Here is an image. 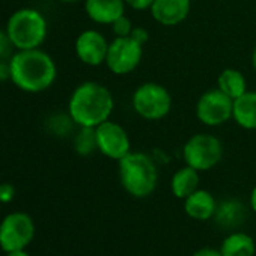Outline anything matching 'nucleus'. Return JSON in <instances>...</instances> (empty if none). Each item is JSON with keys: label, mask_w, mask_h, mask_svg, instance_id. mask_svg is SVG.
<instances>
[{"label": "nucleus", "mask_w": 256, "mask_h": 256, "mask_svg": "<svg viewBox=\"0 0 256 256\" xmlns=\"http://www.w3.org/2000/svg\"><path fill=\"white\" fill-rule=\"evenodd\" d=\"M124 0H84V12L96 24L110 26L116 18L125 14Z\"/></svg>", "instance_id": "obj_13"}, {"label": "nucleus", "mask_w": 256, "mask_h": 256, "mask_svg": "<svg viewBox=\"0 0 256 256\" xmlns=\"http://www.w3.org/2000/svg\"><path fill=\"white\" fill-rule=\"evenodd\" d=\"M252 66H253V70L256 72V46H254V48L252 52Z\"/></svg>", "instance_id": "obj_29"}, {"label": "nucleus", "mask_w": 256, "mask_h": 256, "mask_svg": "<svg viewBox=\"0 0 256 256\" xmlns=\"http://www.w3.org/2000/svg\"><path fill=\"white\" fill-rule=\"evenodd\" d=\"M192 11V0H154L150 10L156 23L164 28H175L187 20Z\"/></svg>", "instance_id": "obj_12"}, {"label": "nucleus", "mask_w": 256, "mask_h": 256, "mask_svg": "<svg viewBox=\"0 0 256 256\" xmlns=\"http://www.w3.org/2000/svg\"><path fill=\"white\" fill-rule=\"evenodd\" d=\"M72 145H74V151L82 157H88V156L94 154L95 151H98L95 128L80 126L78 133L74 136Z\"/></svg>", "instance_id": "obj_19"}, {"label": "nucleus", "mask_w": 256, "mask_h": 256, "mask_svg": "<svg viewBox=\"0 0 256 256\" xmlns=\"http://www.w3.org/2000/svg\"><path fill=\"white\" fill-rule=\"evenodd\" d=\"M11 80V68L10 60H0V83Z\"/></svg>", "instance_id": "obj_25"}, {"label": "nucleus", "mask_w": 256, "mask_h": 256, "mask_svg": "<svg viewBox=\"0 0 256 256\" xmlns=\"http://www.w3.org/2000/svg\"><path fill=\"white\" fill-rule=\"evenodd\" d=\"M192 256H222L218 248H212V247H202L199 250H196Z\"/></svg>", "instance_id": "obj_26"}, {"label": "nucleus", "mask_w": 256, "mask_h": 256, "mask_svg": "<svg viewBox=\"0 0 256 256\" xmlns=\"http://www.w3.org/2000/svg\"><path fill=\"white\" fill-rule=\"evenodd\" d=\"M248 202H250V206L252 210L256 212V186L253 187V190L250 192V198H248Z\"/></svg>", "instance_id": "obj_27"}, {"label": "nucleus", "mask_w": 256, "mask_h": 256, "mask_svg": "<svg viewBox=\"0 0 256 256\" xmlns=\"http://www.w3.org/2000/svg\"><path fill=\"white\" fill-rule=\"evenodd\" d=\"M108 44L110 42L101 32L86 29L76 38L74 52L82 64L88 66H100L106 64Z\"/></svg>", "instance_id": "obj_11"}, {"label": "nucleus", "mask_w": 256, "mask_h": 256, "mask_svg": "<svg viewBox=\"0 0 256 256\" xmlns=\"http://www.w3.org/2000/svg\"><path fill=\"white\" fill-rule=\"evenodd\" d=\"M234 100L218 88L204 92L196 102V118L205 126H220L232 119Z\"/></svg>", "instance_id": "obj_9"}, {"label": "nucleus", "mask_w": 256, "mask_h": 256, "mask_svg": "<svg viewBox=\"0 0 256 256\" xmlns=\"http://www.w3.org/2000/svg\"><path fill=\"white\" fill-rule=\"evenodd\" d=\"M62 4H76V2H80V0H59Z\"/></svg>", "instance_id": "obj_30"}, {"label": "nucleus", "mask_w": 256, "mask_h": 256, "mask_svg": "<svg viewBox=\"0 0 256 256\" xmlns=\"http://www.w3.org/2000/svg\"><path fill=\"white\" fill-rule=\"evenodd\" d=\"M217 88L228 95L229 98L235 100L247 92V80L244 74L236 68H226L217 77Z\"/></svg>", "instance_id": "obj_18"}, {"label": "nucleus", "mask_w": 256, "mask_h": 256, "mask_svg": "<svg viewBox=\"0 0 256 256\" xmlns=\"http://www.w3.org/2000/svg\"><path fill=\"white\" fill-rule=\"evenodd\" d=\"M199 182H200L199 172L186 164L184 168H180L174 174L170 180V190L175 198L184 200L199 188Z\"/></svg>", "instance_id": "obj_16"}, {"label": "nucleus", "mask_w": 256, "mask_h": 256, "mask_svg": "<svg viewBox=\"0 0 256 256\" xmlns=\"http://www.w3.org/2000/svg\"><path fill=\"white\" fill-rule=\"evenodd\" d=\"M144 59V46L132 36L113 38L108 44L106 66L114 76H126L133 72Z\"/></svg>", "instance_id": "obj_8"}, {"label": "nucleus", "mask_w": 256, "mask_h": 256, "mask_svg": "<svg viewBox=\"0 0 256 256\" xmlns=\"http://www.w3.org/2000/svg\"><path fill=\"white\" fill-rule=\"evenodd\" d=\"M234 122L244 128V130L253 132L256 130V92L247 90L241 96L234 100L232 110Z\"/></svg>", "instance_id": "obj_15"}, {"label": "nucleus", "mask_w": 256, "mask_h": 256, "mask_svg": "<svg viewBox=\"0 0 256 256\" xmlns=\"http://www.w3.org/2000/svg\"><path fill=\"white\" fill-rule=\"evenodd\" d=\"M6 256H30L24 248H20V250H12V252H8Z\"/></svg>", "instance_id": "obj_28"}, {"label": "nucleus", "mask_w": 256, "mask_h": 256, "mask_svg": "<svg viewBox=\"0 0 256 256\" xmlns=\"http://www.w3.org/2000/svg\"><path fill=\"white\" fill-rule=\"evenodd\" d=\"M35 238V222L23 211H16L0 222V248L12 252L26 248Z\"/></svg>", "instance_id": "obj_7"}, {"label": "nucleus", "mask_w": 256, "mask_h": 256, "mask_svg": "<svg viewBox=\"0 0 256 256\" xmlns=\"http://www.w3.org/2000/svg\"><path fill=\"white\" fill-rule=\"evenodd\" d=\"M182 158L187 166L198 172L214 169L223 158V145L214 134H193L182 146Z\"/></svg>", "instance_id": "obj_6"}, {"label": "nucleus", "mask_w": 256, "mask_h": 256, "mask_svg": "<svg viewBox=\"0 0 256 256\" xmlns=\"http://www.w3.org/2000/svg\"><path fill=\"white\" fill-rule=\"evenodd\" d=\"M16 196V188L10 182H2L0 184V202H11Z\"/></svg>", "instance_id": "obj_22"}, {"label": "nucleus", "mask_w": 256, "mask_h": 256, "mask_svg": "<svg viewBox=\"0 0 256 256\" xmlns=\"http://www.w3.org/2000/svg\"><path fill=\"white\" fill-rule=\"evenodd\" d=\"M218 250L222 256H254L256 244L250 235L244 232H234L223 240Z\"/></svg>", "instance_id": "obj_17"}, {"label": "nucleus", "mask_w": 256, "mask_h": 256, "mask_svg": "<svg viewBox=\"0 0 256 256\" xmlns=\"http://www.w3.org/2000/svg\"><path fill=\"white\" fill-rule=\"evenodd\" d=\"M98 151L110 158L119 162L128 152H132V140L126 130L114 120H106L95 128Z\"/></svg>", "instance_id": "obj_10"}, {"label": "nucleus", "mask_w": 256, "mask_h": 256, "mask_svg": "<svg viewBox=\"0 0 256 256\" xmlns=\"http://www.w3.org/2000/svg\"><path fill=\"white\" fill-rule=\"evenodd\" d=\"M130 36L136 42H139L140 46H145L150 41V32L145 28H142V26H134V29H133V32H132Z\"/></svg>", "instance_id": "obj_24"}, {"label": "nucleus", "mask_w": 256, "mask_h": 256, "mask_svg": "<svg viewBox=\"0 0 256 256\" xmlns=\"http://www.w3.org/2000/svg\"><path fill=\"white\" fill-rule=\"evenodd\" d=\"M118 174L122 188L133 198L151 196L158 184V168L145 152L132 151L118 162Z\"/></svg>", "instance_id": "obj_3"}, {"label": "nucleus", "mask_w": 256, "mask_h": 256, "mask_svg": "<svg viewBox=\"0 0 256 256\" xmlns=\"http://www.w3.org/2000/svg\"><path fill=\"white\" fill-rule=\"evenodd\" d=\"M114 108V98L110 89L98 82H83L68 100V114L78 126L96 128L108 120Z\"/></svg>", "instance_id": "obj_2"}, {"label": "nucleus", "mask_w": 256, "mask_h": 256, "mask_svg": "<svg viewBox=\"0 0 256 256\" xmlns=\"http://www.w3.org/2000/svg\"><path fill=\"white\" fill-rule=\"evenodd\" d=\"M132 106L142 119L160 120L172 110V95L166 86L156 82H146L133 92Z\"/></svg>", "instance_id": "obj_5"}, {"label": "nucleus", "mask_w": 256, "mask_h": 256, "mask_svg": "<svg viewBox=\"0 0 256 256\" xmlns=\"http://www.w3.org/2000/svg\"><path fill=\"white\" fill-rule=\"evenodd\" d=\"M6 32L17 50L40 48L47 38L48 23L41 11L22 8L8 18Z\"/></svg>", "instance_id": "obj_4"}, {"label": "nucleus", "mask_w": 256, "mask_h": 256, "mask_svg": "<svg viewBox=\"0 0 256 256\" xmlns=\"http://www.w3.org/2000/svg\"><path fill=\"white\" fill-rule=\"evenodd\" d=\"M126 6H130L134 11H150L154 0H124Z\"/></svg>", "instance_id": "obj_23"}, {"label": "nucleus", "mask_w": 256, "mask_h": 256, "mask_svg": "<svg viewBox=\"0 0 256 256\" xmlns=\"http://www.w3.org/2000/svg\"><path fill=\"white\" fill-rule=\"evenodd\" d=\"M16 52L17 48L14 47L6 29H0V60H10Z\"/></svg>", "instance_id": "obj_21"}, {"label": "nucleus", "mask_w": 256, "mask_h": 256, "mask_svg": "<svg viewBox=\"0 0 256 256\" xmlns=\"http://www.w3.org/2000/svg\"><path fill=\"white\" fill-rule=\"evenodd\" d=\"M11 82L23 92L40 94L53 86L58 78L54 59L44 50H17L10 59Z\"/></svg>", "instance_id": "obj_1"}, {"label": "nucleus", "mask_w": 256, "mask_h": 256, "mask_svg": "<svg viewBox=\"0 0 256 256\" xmlns=\"http://www.w3.org/2000/svg\"><path fill=\"white\" fill-rule=\"evenodd\" d=\"M184 211L190 218L205 222L216 216L217 200L208 190L198 188L187 199H184Z\"/></svg>", "instance_id": "obj_14"}, {"label": "nucleus", "mask_w": 256, "mask_h": 256, "mask_svg": "<svg viewBox=\"0 0 256 256\" xmlns=\"http://www.w3.org/2000/svg\"><path fill=\"white\" fill-rule=\"evenodd\" d=\"M112 32L114 35V38H125V36H130L133 29H134V24L132 23V20L128 18L125 14L120 16L119 18H116L112 24Z\"/></svg>", "instance_id": "obj_20"}]
</instances>
